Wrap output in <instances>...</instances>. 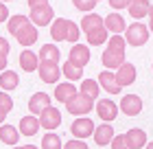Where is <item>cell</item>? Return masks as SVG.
Instances as JSON below:
<instances>
[{
    "label": "cell",
    "instance_id": "cell-10",
    "mask_svg": "<svg viewBox=\"0 0 153 149\" xmlns=\"http://www.w3.org/2000/svg\"><path fill=\"white\" fill-rule=\"evenodd\" d=\"M136 77H138V70H136L134 64H129V61H125L123 66L116 70V81H118V86H120V88L131 86V83L136 81Z\"/></svg>",
    "mask_w": 153,
    "mask_h": 149
},
{
    "label": "cell",
    "instance_id": "cell-49",
    "mask_svg": "<svg viewBox=\"0 0 153 149\" xmlns=\"http://www.w3.org/2000/svg\"><path fill=\"white\" fill-rule=\"evenodd\" d=\"M11 149H18V147H11Z\"/></svg>",
    "mask_w": 153,
    "mask_h": 149
},
{
    "label": "cell",
    "instance_id": "cell-50",
    "mask_svg": "<svg viewBox=\"0 0 153 149\" xmlns=\"http://www.w3.org/2000/svg\"><path fill=\"white\" fill-rule=\"evenodd\" d=\"M96 2H101V0H96Z\"/></svg>",
    "mask_w": 153,
    "mask_h": 149
},
{
    "label": "cell",
    "instance_id": "cell-37",
    "mask_svg": "<svg viewBox=\"0 0 153 149\" xmlns=\"http://www.w3.org/2000/svg\"><path fill=\"white\" fill-rule=\"evenodd\" d=\"M64 149H90L85 145V140H81V138H72V140H68V143L64 145Z\"/></svg>",
    "mask_w": 153,
    "mask_h": 149
},
{
    "label": "cell",
    "instance_id": "cell-7",
    "mask_svg": "<svg viewBox=\"0 0 153 149\" xmlns=\"http://www.w3.org/2000/svg\"><path fill=\"white\" fill-rule=\"evenodd\" d=\"M68 61H70L72 66H76V68L83 70V66H88V61H90V48L83 46V44H79V42L72 44L70 53H68Z\"/></svg>",
    "mask_w": 153,
    "mask_h": 149
},
{
    "label": "cell",
    "instance_id": "cell-23",
    "mask_svg": "<svg viewBox=\"0 0 153 149\" xmlns=\"http://www.w3.org/2000/svg\"><path fill=\"white\" fill-rule=\"evenodd\" d=\"M0 140H2L4 145L16 147L18 140H20V130H18V127H13V125H9V123L0 125Z\"/></svg>",
    "mask_w": 153,
    "mask_h": 149
},
{
    "label": "cell",
    "instance_id": "cell-5",
    "mask_svg": "<svg viewBox=\"0 0 153 149\" xmlns=\"http://www.w3.org/2000/svg\"><path fill=\"white\" fill-rule=\"evenodd\" d=\"M37 73H39V79L44 81V83H57L59 77H61V68H59L57 61H46V59H42Z\"/></svg>",
    "mask_w": 153,
    "mask_h": 149
},
{
    "label": "cell",
    "instance_id": "cell-11",
    "mask_svg": "<svg viewBox=\"0 0 153 149\" xmlns=\"http://www.w3.org/2000/svg\"><path fill=\"white\" fill-rule=\"evenodd\" d=\"M18 130L22 136H35V134L42 130V123H39V116L35 114H26L20 118V123H18Z\"/></svg>",
    "mask_w": 153,
    "mask_h": 149
},
{
    "label": "cell",
    "instance_id": "cell-30",
    "mask_svg": "<svg viewBox=\"0 0 153 149\" xmlns=\"http://www.w3.org/2000/svg\"><path fill=\"white\" fill-rule=\"evenodd\" d=\"M61 75H64L68 81H76V79H81V77H83V70L76 68V66H72L70 61H66L64 66H61Z\"/></svg>",
    "mask_w": 153,
    "mask_h": 149
},
{
    "label": "cell",
    "instance_id": "cell-38",
    "mask_svg": "<svg viewBox=\"0 0 153 149\" xmlns=\"http://www.w3.org/2000/svg\"><path fill=\"white\" fill-rule=\"evenodd\" d=\"M107 2H109V7H112L114 11H120V9H127L131 0H107Z\"/></svg>",
    "mask_w": 153,
    "mask_h": 149
},
{
    "label": "cell",
    "instance_id": "cell-25",
    "mask_svg": "<svg viewBox=\"0 0 153 149\" xmlns=\"http://www.w3.org/2000/svg\"><path fill=\"white\" fill-rule=\"evenodd\" d=\"M85 40H88V44H90V46L107 44V40H109V31L105 29V24H103V26H99V29H94V31L85 33Z\"/></svg>",
    "mask_w": 153,
    "mask_h": 149
},
{
    "label": "cell",
    "instance_id": "cell-29",
    "mask_svg": "<svg viewBox=\"0 0 153 149\" xmlns=\"http://www.w3.org/2000/svg\"><path fill=\"white\" fill-rule=\"evenodd\" d=\"M39 59H46V61H59V57H61V53H59V48H57V44H44L39 48Z\"/></svg>",
    "mask_w": 153,
    "mask_h": 149
},
{
    "label": "cell",
    "instance_id": "cell-44",
    "mask_svg": "<svg viewBox=\"0 0 153 149\" xmlns=\"http://www.w3.org/2000/svg\"><path fill=\"white\" fill-rule=\"evenodd\" d=\"M18 149H39V147H35V145H20Z\"/></svg>",
    "mask_w": 153,
    "mask_h": 149
},
{
    "label": "cell",
    "instance_id": "cell-19",
    "mask_svg": "<svg viewBox=\"0 0 153 149\" xmlns=\"http://www.w3.org/2000/svg\"><path fill=\"white\" fill-rule=\"evenodd\" d=\"M101 61L107 70H118L125 64V53H114L109 48H105V53L101 55Z\"/></svg>",
    "mask_w": 153,
    "mask_h": 149
},
{
    "label": "cell",
    "instance_id": "cell-8",
    "mask_svg": "<svg viewBox=\"0 0 153 149\" xmlns=\"http://www.w3.org/2000/svg\"><path fill=\"white\" fill-rule=\"evenodd\" d=\"M39 123H42V127H44L46 132H55L61 125V112L55 110L53 105H48V108L39 114Z\"/></svg>",
    "mask_w": 153,
    "mask_h": 149
},
{
    "label": "cell",
    "instance_id": "cell-47",
    "mask_svg": "<svg viewBox=\"0 0 153 149\" xmlns=\"http://www.w3.org/2000/svg\"><path fill=\"white\" fill-rule=\"evenodd\" d=\"M149 16H153V4H151V11H149Z\"/></svg>",
    "mask_w": 153,
    "mask_h": 149
},
{
    "label": "cell",
    "instance_id": "cell-4",
    "mask_svg": "<svg viewBox=\"0 0 153 149\" xmlns=\"http://www.w3.org/2000/svg\"><path fill=\"white\" fill-rule=\"evenodd\" d=\"M94 130H96V125L92 123V118H88V116H76L72 121V125H70L72 136L81 138V140H85L88 136H94Z\"/></svg>",
    "mask_w": 153,
    "mask_h": 149
},
{
    "label": "cell",
    "instance_id": "cell-1",
    "mask_svg": "<svg viewBox=\"0 0 153 149\" xmlns=\"http://www.w3.org/2000/svg\"><path fill=\"white\" fill-rule=\"evenodd\" d=\"M94 103H96L94 99L85 97L83 92H76L70 101L66 103V112H70V114H74V116H88L90 112L94 110Z\"/></svg>",
    "mask_w": 153,
    "mask_h": 149
},
{
    "label": "cell",
    "instance_id": "cell-13",
    "mask_svg": "<svg viewBox=\"0 0 153 149\" xmlns=\"http://www.w3.org/2000/svg\"><path fill=\"white\" fill-rule=\"evenodd\" d=\"M103 24H105V29L114 35H123L125 29H127V22H125V18L120 16L118 11H112L109 16L103 18Z\"/></svg>",
    "mask_w": 153,
    "mask_h": 149
},
{
    "label": "cell",
    "instance_id": "cell-17",
    "mask_svg": "<svg viewBox=\"0 0 153 149\" xmlns=\"http://www.w3.org/2000/svg\"><path fill=\"white\" fill-rule=\"evenodd\" d=\"M48 105H51V97H48L46 92H35V94L29 99V110H31V114H35V116H39Z\"/></svg>",
    "mask_w": 153,
    "mask_h": 149
},
{
    "label": "cell",
    "instance_id": "cell-41",
    "mask_svg": "<svg viewBox=\"0 0 153 149\" xmlns=\"http://www.w3.org/2000/svg\"><path fill=\"white\" fill-rule=\"evenodd\" d=\"M0 55H9V42L4 37H0Z\"/></svg>",
    "mask_w": 153,
    "mask_h": 149
},
{
    "label": "cell",
    "instance_id": "cell-45",
    "mask_svg": "<svg viewBox=\"0 0 153 149\" xmlns=\"http://www.w3.org/2000/svg\"><path fill=\"white\" fill-rule=\"evenodd\" d=\"M149 31L153 33V16H149Z\"/></svg>",
    "mask_w": 153,
    "mask_h": 149
},
{
    "label": "cell",
    "instance_id": "cell-36",
    "mask_svg": "<svg viewBox=\"0 0 153 149\" xmlns=\"http://www.w3.org/2000/svg\"><path fill=\"white\" fill-rule=\"evenodd\" d=\"M0 108H4V110H9V112L13 110V99L9 97V92H4V90L0 92Z\"/></svg>",
    "mask_w": 153,
    "mask_h": 149
},
{
    "label": "cell",
    "instance_id": "cell-39",
    "mask_svg": "<svg viewBox=\"0 0 153 149\" xmlns=\"http://www.w3.org/2000/svg\"><path fill=\"white\" fill-rule=\"evenodd\" d=\"M9 18H11V16H9V9H7V4H4V2H0V24L7 22Z\"/></svg>",
    "mask_w": 153,
    "mask_h": 149
},
{
    "label": "cell",
    "instance_id": "cell-6",
    "mask_svg": "<svg viewBox=\"0 0 153 149\" xmlns=\"http://www.w3.org/2000/svg\"><path fill=\"white\" fill-rule=\"evenodd\" d=\"M31 22L37 26H48V24H53L55 22V9L51 4H44V7H39V9H31Z\"/></svg>",
    "mask_w": 153,
    "mask_h": 149
},
{
    "label": "cell",
    "instance_id": "cell-46",
    "mask_svg": "<svg viewBox=\"0 0 153 149\" xmlns=\"http://www.w3.org/2000/svg\"><path fill=\"white\" fill-rule=\"evenodd\" d=\"M144 149H153V140H151V143H147V147H144Z\"/></svg>",
    "mask_w": 153,
    "mask_h": 149
},
{
    "label": "cell",
    "instance_id": "cell-2",
    "mask_svg": "<svg viewBox=\"0 0 153 149\" xmlns=\"http://www.w3.org/2000/svg\"><path fill=\"white\" fill-rule=\"evenodd\" d=\"M149 26L147 24H142V22H134V24H129L127 29H125V40H127V44L131 46H144L149 42Z\"/></svg>",
    "mask_w": 153,
    "mask_h": 149
},
{
    "label": "cell",
    "instance_id": "cell-15",
    "mask_svg": "<svg viewBox=\"0 0 153 149\" xmlns=\"http://www.w3.org/2000/svg\"><path fill=\"white\" fill-rule=\"evenodd\" d=\"M39 55L33 53L31 48H24L22 53H20V68L24 70V73H33V70L39 68Z\"/></svg>",
    "mask_w": 153,
    "mask_h": 149
},
{
    "label": "cell",
    "instance_id": "cell-22",
    "mask_svg": "<svg viewBox=\"0 0 153 149\" xmlns=\"http://www.w3.org/2000/svg\"><path fill=\"white\" fill-rule=\"evenodd\" d=\"M26 24H31V18L29 16H22V13H16V16H11L9 20H7V31L16 37V35L22 31Z\"/></svg>",
    "mask_w": 153,
    "mask_h": 149
},
{
    "label": "cell",
    "instance_id": "cell-32",
    "mask_svg": "<svg viewBox=\"0 0 153 149\" xmlns=\"http://www.w3.org/2000/svg\"><path fill=\"white\" fill-rule=\"evenodd\" d=\"M107 48L114 53H125V48H127V40H125V35H112V37L107 40Z\"/></svg>",
    "mask_w": 153,
    "mask_h": 149
},
{
    "label": "cell",
    "instance_id": "cell-16",
    "mask_svg": "<svg viewBox=\"0 0 153 149\" xmlns=\"http://www.w3.org/2000/svg\"><path fill=\"white\" fill-rule=\"evenodd\" d=\"M114 127H112V123H101L99 127L94 130V143L96 145H112V140H114Z\"/></svg>",
    "mask_w": 153,
    "mask_h": 149
},
{
    "label": "cell",
    "instance_id": "cell-42",
    "mask_svg": "<svg viewBox=\"0 0 153 149\" xmlns=\"http://www.w3.org/2000/svg\"><path fill=\"white\" fill-rule=\"evenodd\" d=\"M7 116H9V110L0 108V125H4V121H7Z\"/></svg>",
    "mask_w": 153,
    "mask_h": 149
},
{
    "label": "cell",
    "instance_id": "cell-14",
    "mask_svg": "<svg viewBox=\"0 0 153 149\" xmlns=\"http://www.w3.org/2000/svg\"><path fill=\"white\" fill-rule=\"evenodd\" d=\"M99 83H101V88L109 92V94H118V92H123V88L118 86V81H116V73L114 70H103V73L99 75Z\"/></svg>",
    "mask_w": 153,
    "mask_h": 149
},
{
    "label": "cell",
    "instance_id": "cell-18",
    "mask_svg": "<svg viewBox=\"0 0 153 149\" xmlns=\"http://www.w3.org/2000/svg\"><path fill=\"white\" fill-rule=\"evenodd\" d=\"M127 11H129V16L134 20H142V18H149L151 4H149V0H131Z\"/></svg>",
    "mask_w": 153,
    "mask_h": 149
},
{
    "label": "cell",
    "instance_id": "cell-48",
    "mask_svg": "<svg viewBox=\"0 0 153 149\" xmlns=\"http://www.w3.org/2000/svg\"><path fill=\"white\" fill-rule=\"evenodd\" d=\"M0 2H9V0H0Z\"/></svg>",
    "mask_w": 153,
    "mask_h": 149
},
{
    "label": "cell",
    "instance_id": "cell-28",
    "mask_svg": "<svg viewBox=\"0 0 153 149\" xmlns=\"http://www.w3.org/2000/svg\"><path fill=\"white\" fill-rule=\"evenodd\" d=\"M99 26H103V18L99 16V13H85L81 20V31L83 33H90V31H94V29H99Z\"/></svg>",
    "mask_w": 153,
    "mask_h": 149
},
{
    "label": "cell",
    "instance_id": "cell-24",
    "mask_svg": "<svg viewBox=\"0 0 153 149\" xmlns=\"http://www.w3.org/2000/svg\"><path fill=\"white\" fill-rule=\"evenodd\" d=\"M18 83H20V75L16 70H2V75H0V90L11 92L18 88Z\"/></svg>",
    "mask_w": 153,
    "mask_h": 149
},
{
    "label": "cell",
    "instance_id": "cell-9",
    "mask_svg": "<svg viewBox=\"0 0 153 149\" xmlns=\"http://www.w3.org/2000/svg\"><path fill=\"white\" fill-rule=\"evenodd\" d=\"M120 112L127 116H138L142 112V99L138 94H125L120 99Z\"/></svg>",
    "mask_w": 153,
    "mask_h": 149
},
{
    "label": "cell",
    "instance_id": "cell-33",
    "mask_svg": "<svg viewBox=\"0 0 153 149\" xmlns=\"http://www.w3.org/2000/svg\"><path fill=\"white\" fill-rule=\"evenodd\" d=\"M81 37V26L72 22V20H68V31H66V42H70V44H76Z\"/></svg>",
    "mask_w": 153,
    "mask_h": 149
},
{
    "label": "cell",
    "instance_id": "cell-40",
    "mask_svg": "<svg viewBox=\"0 0 153 149\" xmlns=\"http://www.w3.org/2000/svg\"><path fill=\"white\" fill-rule=\"evenodd\" d=\"M26 4H29L31 9H39V7L48 4V0H26Z\"/></svg>",
    "mask_w": 153,
    "mask_h": 149
},
{
    "label": "cell",
    "instance_id": "cell-43",
    "mask_svg": "<svg viewBox=\"0 0 153 149\" xmlns=\"http://www.w3.org/2000/svg\"><path fill=\"white\" fill-rule=\"evenodd\" d=\"M7 70V55H0V73Z\"/></svg>",
    "mask_w": 153,
    "mask_h": 149
},
{
    "label": "cell",
    "instance_id": "cell-35",
    "mask_svg": "<svg viewBox=\"0 0 153 149\" xmlns=\"http://www.w3.org/2000/svg\"><path fill=\"white\" fill-rule=\"evenodd\" d=\"M112 149H131L127 136H125V134H118V136H114V140H112Z\"/></svg>",
    "mask_w": 153,
    "mask_h": 149
},
{
    "label": "cell",
    "instance_id": "cell-21",
    "mask_svg": "<svg viewBox=\"0 0 153 149\" xmlns=\"http://www.w3.org/2000/svg\"><path fill=\"white\" fill-rule=\"evenodd\" d=\"M76 90L74 88V83L72 81H66V83H57V88H55V99H57L59 103H68L70 99L76 94Z\"/></svg>",
    "mask_w": 153,
    "mask_h": 149
},
{
    "label": "cell",
    "instance_id": "cell-27",
    "mask_svg": "<svg viewBox=\"0 0 153 149\" xmlns=\"http://www.w3.org/2000/svg\"><path fill=\"white\" fill-rule=\"evenodd\" d=\"M79 92H83L85 97H90V99H94V101H96L99 94H101V83H99V79H83Z\"/></svg>",
    "mask_w": 153,
    "mask_h": 149
},
{
    "label": "cell",
    "instance_id": "cell-26",
    "mask_svg": "<svg viewBox=\"0 0 153 149\" xmlns=\"http://www.w3.org/2000/svg\"><path fill=\"white\" fill-rule=\"evenodd\" d=\"M66 31H68V20L55 18V22L51 24V37L55 42H66Z\"/></svg>",
    "mask_w": 153,
    "mask_h": 149
},
{
    "label": "cell",
    "instance_id": "cell-20",
    "mask_svg": "<svg viewBox=\"0 0 153 149\" xmlns=\"http://www.w3.org/2000/svg\"><path fill=\"white\" fill-rule=\"evenodd\" d=\"M125 136H127V140H129L131 149H142V147H147V143H149L147 132L140 130V127H131V130H129L127 134H125Z\"/></svg>",
    "mask_w": 153,
    "mask_h": 149
},
{
    "label": "cell",
    "instance_id": "cell-31",
    "mask_svg": "<svg viewBox=\"0 0 153 149\" xmlns=\"http://www.w3.org/2000/svg\"><path fill=\"white\" fill-rule=\"evenodd\" d=\"M42 149H64V145H61V138L55 132H48L42 138Z\"/></svg>",
    "mask_w": 153,
    "mask_h": 149
},
{
    "label": "cell",
    "instance_id": "cell-34",
    "mask_svg": "<svg viewBox=\"0 0 153 149\" xmlns=\"http://www.w3.org/2000/svg\"><path fill=\"white\" fill-rule=\"evenodd\" d=\"M72 4L83 13H92L94 7H96V0H72Z\"/></svg>",
    "mask_w": 153,
    "mask_h": 149
},
{
    "label": "cell",
    "instance_id": "cell-12",
    "mask_svg": "<svg viewBox=\"0 0 153 149\" xmlns=\"http://www.w3.org/2000/svg\"><path fill=\"white\" fill-rule=\"evenodd\" d=\"M37 40H39V31H37V26L33 24V22H31V24H26L24 29L16 35V42H18L20 46H24V48H31Z\"/></svg>",
    "mask_w": 153,
    "mask_h": 149
},
{
    "label": "cell",
    "instance_id": "cell-3",
    "mask_svg": "<svg viewBox=\"0 0 153 149\" xmlns=\"http://www.w3.org/2000/svg\"><path fill=\"white\" fill-rule=\"evenodd\" d=\"M94 112L99 114V118L103 123H112V121L118 116V105L112 101V99H96Z\"/></svg>",
    "mask_w": 153,
    "mask_h": 149
}]
</instances>
